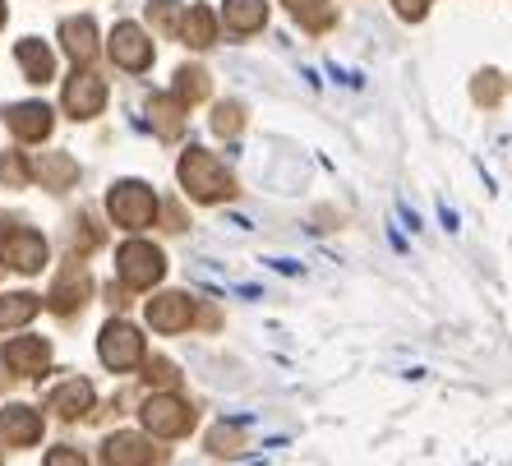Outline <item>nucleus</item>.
Returning a JSON list of instances; mask_svg holds the SVG:
<instances>
[{
    "label": "nucleus",
    "instance_id": "nucleus-23",
    "mask_svg": "<svg viewBox=\"0 0 512 466\" xmlns=\"http://www.w3.org/2000/svg\"><path fill=\"white\" fill-rule=\"evenodd\" d=\"M397 10H402L406 19H420V14H425V0H397Z\"/></svg>",
    "mask_w": 512,
    "mask_h": 466
},
{
    "label": "nucleus",
    "instance_id": "nucleus-1",
    "mask_svg": "<svg viewBox=\"0 0 512 466\" xmlns=\"http://www.w3.org/2000/svg\"><path fill=\"white\" fill-rule=\"evenodd\" d=\"M180 180H185V185H190V194H199V199H227V194H231V176L217 167L208 153H199V148L185 157Z\"/></svg>",
    "mask_w": 512,
    "mask_h": 466
},
{
    "label": "nucleus",
    "instance_id": "nucleus-8",
    "mask_svg": "<svg viewBox=\"0 0 512 466\" xmlns=\"http://www.w3.org/2000/svg\"><path fill=\"white\" fill-rule=\"evenodd\" d=\"M97 107H102L97 74H74L70 84H65V111H70V116H93Z\"/></svg>",
    "mask_w": 512,
    "mask_h": 466
},
{
    "label": "nucleus",
    "instance_id": "nucleus-16",
    "mask_svg": "<svg viewBox=\"0 0 512 466\" xmlns=\"http://www.w3.org/2000/svg\"><path fill=\"white\" fill-rule=\"evenodd\" d=\"M19 65L28 70V79H51V51L42 42H19Z\"/></svg>",
    "mask_w": 512,
    "mask_h": 466
},
{
    "label": "nucleus",
    "instance_id": "nucleus-18",
    "mask_svg": "<svg viewBox=\"0 0 512 466\" xmlns=\"http://www.w3.org/2000/svg\"><path fill=\"white\" fill-rule=\"evenodd\" d=\"M93 402V388H88L84 379L65 383V388H56V411H65V416H79V411Z\"/></svg>",
    "mask_w": 512,
    "mask_h": 466
},
{
    "label": "nucleus",
    "instance_id": "nucleus-15",
    "mask_svg": "<svg viewBox=\"0 0 512 466\" xmlns=\"http://www.w3.org/2000/svg\"><path fill=\"white\" fill-rule=\"evenodd\" d=\"M263 19H268L263 0H227V24L236 33H254V28H263Z\"/></svg>",
    "mask_w": 512,
    "mask_h": 466
},
{
    "label": "nucleus",
    "instance_id": "nucleus-2",
    "mask_svg": "<svg viewBox=\"0 0 512 466\" xmlns=\"http://www.w3.org/2000/svg\"><path fill=\"white\" fill-rule=\"evenodd\" d=\"M111 213H116L120 227H148L153 213H157V204L143 185H120V190L111 194Z\"/></svg>",
    "mask_w": 512,
    "mask_h": 466
},
{
    "label": "nucleus",
    "instance_id": "nucleus-4",
    "mask_svg": "<svg viewBox=\"0 0 512 466\" xmlns=\"http://www.w3.org/2000/svg\"><path fill=\"white\" fill-rule=\"evenodd\" d=\"M139 333H134L130 323H111L107 333H102V360H107L111 370H134V360H139Z\"/></svg>",
    "mask_w": 512,
    "mask_h": 466
},
{
    "label": "nucleus",
    "instance_id": "nucleus-10",
    "mask_svg": "<svg viewBox=\"0 0 512 466\" xmlns=\"http://www.w3.org/2000/svg\"><path fill=\"white\" fill-rule=\"evenodd\" d=\"M5 360H10L19 374H42L47 370V342H37V337H28V342H10V347H5Z\"/></svg>",
    "mask_w": 512,
    "mask_h": 466
},
{
    "label": "nucleus",
    "instance_id": "nucleus-3",
    "mask_svg": "<svg viewBox=\"0 0 512 466\" xmlns=\"http://www.w3.org/2000/svg\"><path fill=\"white\" fill-rule=\"evenodd\" d=\"M120 273H125V282H134V287H153L157 277H162V254L153 250V245H125L120 250Z\"/></svg>",
    "mask_w": 512,
    "mask_h": 466
},
{
    "label": "nucleus",
    "instance_id": "nucleus-21",
    "mask_svg": "<svg viewBox=\"0 0 512 466\" xmlns=\"http://www.w3.org/2000/svg\"><path fill=\"white\" fill-rule=\"evenodd\" d=\"M33 300L28 296H10V300H0V328H5V323H24V319H33Z\"/></svg>",
    "mask_w": 512,
    "mask_h": 466
},
{
    "label": "nucleus",
    "instance_id": "nucleus-20",
    "mask_svg": "<svg viewBox=\"0 0 512 466\" xmlns=\"http://www.w3.org/2000/svg\"><path fill=\"white\" fill-rule=\"evenodd\" d=\"M291 5V14H296L305 28H323L328 19H333V10H328V0H286Z\"/></svg>",
    "mask_w": 512,
    "mask_h": 466
},
{
    "label": "nucleus",
    "instance_id": "nucleus-17",
    "mask_svg": "<svg viewBox=\"0 0 512 466\" xmlns=\"http://www.w3.org/2000/svg\"><path fill=\"white\" fill-rule=\"evenodd\" d=\"M180 37H185V42H190V47H208V42H213V14L203 10H190L185 14V24H180Z\"/></svg>",
    "mask_w": 512,
    "mask_h": 466
},
{
    "label": "nucleus",
    "instance_id": "nucleus-19",
    "mask_svg": "<svg viewBox=\"0 0 512 466\" xmlns=\"http://www.w3.org/2000/svg\"><path fill=\"white\" fill-rule=\"evenodd\" d=\"M84 291H88V282H84V273L74 268V273L65 277V282H56V300H51V305H56V310H79Z\"/></svg>",
    "mask_w": 512,
    "mask_h": 466
},
{
    "label": "nucleus",
    "instance_id": "nucleus-11",
    "mask_svg": "<svg viewBox=\"0 0 512 466\" xmlns=\"http://www.w3.org/2000/svg\"><path fill=\"white\" fill-rule=\"evenodd\" d=\"M37 434H42V420L33 416V411L24 407H14L0 416V439H10V443H33Z\"/></svg>",
    "mask_w": 512,
    "mask_h": 466
},
{
    "label": "nucleus",
    "instance_id": "nucleus-5",
    "mask_svg": "<svg viewBox=\"0 0 512 466\" xmlns=\"http://www.w3.org/2000/svg\"><path fill=\"white\" fill-rule=\"evenodd\" d=\"M111 56H116V65H125V70H143V65L153 60V47H148V37L134 24H120L116 37H111Z\"/></svg>",
    "mask_w": 512,
    "mask_h": 466
},
{
    "label": "nucleus",
    "instance_id": "nucleus-12",
    "mask_svg": "<svg viewBox=\"0 0 512 466\" xmlns=\"http://www.w3.org/2000/svg\"><path fill=\"white\" fill-rule=\"evenodd\" d=\"M148 457H153V448L143 439H130V434L107 443V466H148Z\"/></svg>",
    "mask_w": 512,
    "mask_h": 466
},
{
    "label": "nucleus",
    "instance_id": "nucleus-24",
    "mask_svg": "<svg viewBox=\"0 0 512 466\" xmlns=\"http://www.w3.org/2000/svg\"><path fill=\"white\" fill-rule=\"evenodd\" d=\"M0 24H5V5H0Z\"/></svg>",
    "mask_w": 512,
    "mask_h": 466
},
{
    "label": "nucleus",
    "instance_id": "nucleus-13",
    "mask_svg": "<svg viewBox=\"0 0 512 466\" xmlns=\"http://www.w3.org/2000/svg\"><path fill=\"white\" fill-rule=\"evenodd\" d=\"M97 28H93V19H70V24L60 28V37H65V51H70L74 60H88L97 51Z\"/></svg>",
    "mask_w": 512,
    "mask_h": 466
},
{
    "label": "nucleus",
    "instance_id": "nucleus-14",
    "mask_svg": "<svg viewBox=\"0 0 512 466\" xmlns=\"http://www.w3.org/2000/svg\"><path fill=\"white\" fill-rule=\"evenodd\" d=\"M10 125L24 134V139H42V134L51 130V111L42 107V102H28V107H14L10 111Z\"/></svg>",
    "mask_w": 512,
    "mask_h": 466
},
{
    "label": "nucleus",
    "instance_id": "nucleus-6",
    "mask_svg": "<svg viewBox=\"0 0 512 466\" xmlns=\"http://www.w3.org/2000/svg\"><path fill=\"white\" fill-rule=\"evenodd\" d=\"M143 420H148V430H157V434L190 430V411H185V402H176V397H153V402L143 407Z\"/></svg>",
    "mask_w": 512,
    "mask_h": 466
},
{
    "label": "nucleus",
    "instance_id": "nucleus-9",
    "mask_svg": "<svg viewBox=\"0 0 512 466\" xmlns=\"http://www.w3.org/2000/svg\"><path fill=\"white\" fill-rule=\"evenodd\" d=\"M148 319H153L162 333H180V328L194 319V310H190V300H185V296H162V300H153Z\"/></svg>",
    "mask_w": 512,
    "mask_h": 466
},
{
    "label": "nucleus",
    "instance_id": "nucleus-7",
    "mask_svg": "<svg viewBox=\"0 0 512 466\" xmlns=\"http://www.w3.org/2000/svg\"><path fill=\"white\" fill-rule=\"evenodd\" d=\"M5 259L14 263V268H42V259H47V245H42V236L37 231H5Z\"/></svg>",
    "mask_w": 512,
    "mask_h": 466
},
{
    "label": "nucleus",
    "instance_id": "nucleus-22",
    "mask_svg": "<svg viewBox=\"0 0 512 466\" xmlns=\"http://www.w3.org/2000/svg\"><path fill=\"white\" fill-rule=\"evenodd\" d=\"M47 466H84V457H79V453H51Z\"/></svg>",
    "mask_w": 512,
    "mask_h": 466
}]
</instances>
